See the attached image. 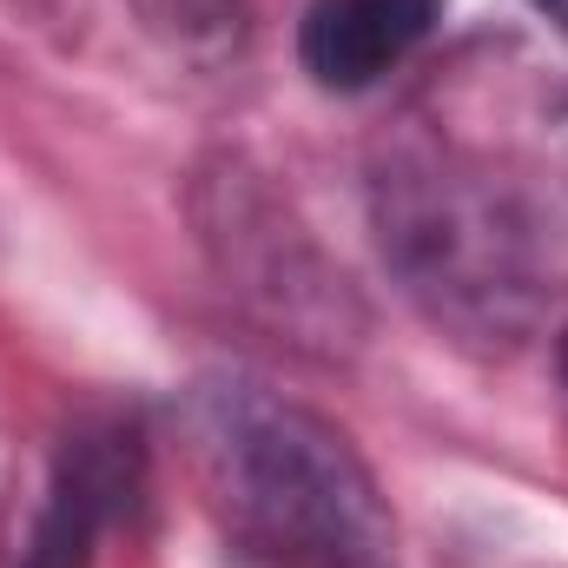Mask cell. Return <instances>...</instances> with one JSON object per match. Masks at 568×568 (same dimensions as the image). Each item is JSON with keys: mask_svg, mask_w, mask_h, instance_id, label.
Instances as JSON below:
<instances>
[{"mask_svg": "<svg viewBox=\"0 0 568 568\" xmlns=\"http://www.w3.org/2000/svg\"><path fill=\"white\" fill-rule=\"evenodd\" d=\"M542 7H549V13H556V20H568V0H542Z\"/></svg>", "mask_w": 568, "mask_h": 568, "instance_id": "cell-3", "label": "cell"}, {"mask_svg": "<svg viewBox=\"0 0 568 568\" xmlns=\"http://www.w3.org/2000/svg\"><path fill=\"white\" fill-rule=\"evenodd\" d=\"M205 503L272 568H397L371 469L311 410L258 384H205L185 410Z\"/></svg>", "mask_w": 568, "mask_h": 568, "instance_id": "cell-1", "label": "cell"}, {"mask_svg": "<svg viewBox=\"0 0 568 568\" xmlns=\"http://www.w3.org/2000/svg\"><path fill=\"white\" fill-rule=\"evenodd\" d=\"M443 20V0H311L297 27V60L317 87L357 93L404 67Z\"/></svg>", "mask_w": 568, "mask_h": 568, "instance_id": "cell-2", "label": "cell"}]
</instances>
